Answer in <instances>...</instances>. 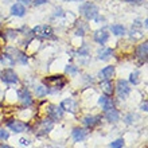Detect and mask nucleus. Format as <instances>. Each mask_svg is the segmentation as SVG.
Here are the masks:
<instances>
[{"mask_svg": "<svg viewBox=\"0 0 148 148\" xmlns=\"http://www.w3.org/2000/svg\"><path fill=\"white\" fill-rule=\"evenodd\" d=\"M61 108H62V110H66V112H70V113H75L78 109L77 102L74 101V100H71V98L63 100V101L61 102Z\"/></svg>", "mask_w": 148, "mask_h": 148, "instance_id": "423d86ee", "label": "nucleus"}, {"mask_svg": "<svg viewBox=\"0 0 148 148\" xmlns=\"http://www.w3.org/2000/svg\"><path fill=\"white\" fill-rule=\"evenodd\" d=\"M42 128H43V132H45V133L49 132V131L53 128V121H51V120H45V121H42Z\"/></svg>", "mask_w": 148, "mask_h": 148, "instance_id": "4be33fe9", "label": "nucleus"}, {"mask_svg": "<svg viewBox=\"0 0 148 148\" xmlns=\"http://www.w3.org/2000/svg\"><path fill=\"white\" fill-rule=\"evenodd\" d=\"M69 1H82V0H69Z\"/></svg>", "mask_w": 148, "mask_h": 148, "instance_id": "72a5a7b5", "label": "nucleus"}, {"mask_svg": "<svg viewBox=\"0 0 148 148\" xmlns=\"http://www.w3.org/2000/svg\"><path fill=\"white\" fill-rule=\"evenodd\" d=\"M127 1H129V3H133V1H137V0H127Z\"/></svg>", "mask_w": 148, "mask_h": 148, "instance_id": "473e14b6", "label": "nucleus"}, {"mask_svg": "<svg viewBox=\"0 0 148 148\" xmlns=\"http://www.w3.org/2000/svg\"><path fill=\"white\" fill-rule=\"evenodd\" d=\"M47 113H49V116L53 119V120H59V119H62L63 116V110L61 106H55V105H50L47 108Z\"/></svg>", "mask_w": 148, "mask_h": 148, "instance_id": "0eeeda50", "label": "nucleus"}, {"mask_svg": "<svg viewBox=\"0 0 148 148\" xmlns=\"http://www.w3.org/2000/svg\"><path fill=\"white\" fill-rule=\"evenodd\" d=\"M129 93H131L129 84L124 79H119L117 81V97L120 100H125L129 96Z\"/></svg>", "mask_w": 148, "mask_h": 148, "instance_id": "f03ea898", "label": "nucleus"}, {"mask_svg": "<svg viewBox=\"0 0 148 148\" xmlns=\"http://www.w3.org/2000/svg\"><path fill=\"white\" fill-rule=\"evenodd\" d=\"M82 121L88 128H93L94 125H97L100 123V116H86Z\"/></svg>", "mask_w": 148, "mask_h": 148, "instance_id": "2eb2a0df", "label": "nucleus"}, {"mask_svg": "<svg viewBox=\"0 0 148 148\" xmlns=\"http://www.w3.org/2000/svg\"><path fill=\"white\" fill-rule=\"evenodd\" d=\"M8 132L4 131V129H0V140H4V139H8Z\"/></svg>", "mask_w": 148, "mask_h": 148, "instance_id": "bb28decb", "label": "nucleus"}, {"mask_svg": "<svg viewBox=\"0 0 148 148\" xmlns=\"http://www.w3.org/2000/svg\"><path fill=\"white\" fill-rule=\"evenodd\" d=\"M147 54H148V43L144 42L143 45H140V46L137 47L136 55L141 62H145V61H147Z\"/></svg>", "mask_w": 148, "mask_h": 148, "instance_id": "6e6552de", "label": "nucleus"}, {"mask_svg": "<svg viewBox=\"0 0 148 148\" xmlns=\"http://www.w3.org/2000/svg\"><path fill=\"white\" fill-rule=\"evenodd\" d=\"M45 82L47 84V86L50 85L51 88H55V90L62 89L63 86L66 85V79H65L62 75H53V77H49L45 79Z\"/></svg>", "mask_w": 148, "mask_h": 148, "instance_id": "7ed1b4c3", "label": "nucleus"}, {"mask_svg": "<svg viewBox=\"0 0 148 148\" xmlns=\"http://www.w3.org/2000/svg\"><path fill=\"white\" fill-rule=\"evenodd\" d=\"M5 38H8V39L16 38V31H14V30H7V35H5Z\"/></svg>", "mask_w": 148, "mask_h": 148, "instance_id": "a878e982", "label": "nucleus"}, {"mask_svg": "<svg viewBox=\"0 0 148 148\" xmlns=\"http://www.w3.org/2000/svg\"><path fill=\"white\" fill-rule=\"evenodd\" d=\"M147 106H148V105H147V102H143V104H141V110L147 112V110H148V109H147Z\"/></svg>", "mask_w": 148, "mask_h": 148, "instance_id": "c756f323", "label": "nucleus"}, {"mask_svg": "<svg viewBox=\"0 0 148 148\" xmlns=\"http://www.w3.org/2000/svg\"><path fill=\"white\" fill-rule=\"evenodd\" d=\"M11 14L15 16H23L24 14H26V8H24L20 3H16L11 7Z\"/></svg>", "mask_w": 148, "mask_h": 148, "instance_id": "f3484780", "label": "nucleus"}, {"mask_svg": "<svg viewBox=\"0 0 148 148\" xmlns=\"http://www.w3.org/2000/svg\"><path fill=\"white\" fill-rule=\"evenodd\" d=\"M0 148H12V147H10V145H5V144H3V145H1V147H0Z\"/></svg>", "mask_w": 148, "mask_h": 148, "instance_id": "2f4dec72", "label": "nucleus"}, {"mask_svg": "<svg viewBox=\"0 0 148 148\" xmlns=\"http://www.w3.org/2000/svg\"><path fill=\"white\" fill-rule=\"evenodd\" d=\"M35 93H36V96H39V97H43V96H46L49 92H47L46 86L40 85V86H36V88H35Z\"/></svg>", "mask_w": 148, "mask_h": 148, "instance_id": "412c9836", "label": "nucleus"}, {"mask_svg": "<svg viewBox=\"0 0 148 148\" xmlns=\"http://www.w3.org/2000/svg\"><path fill=\"white\" fill-rule=\"evenodd\" d=\"M28 143H30V141H28L27 139H22V140H20V144L22 145H28Z\"/></svg>", "mask_w": 148, "mask_h": 148, "instance_id": "c85d7f7f", "label": "nucleus"}, {"mask_svg": "<svg viewBox=\"0 0 148 148\" xmlns=\"http://www.w3.org/2000/svg\"><path fill=\"white\" fill-rule=\"evenodd\" d=\"M139 75H140V73H139V71H133V73L131 74V77H129V81L132 82L133 85H137V84H139V81H140V79H139Z\"/></svg>", "mask_w": 148, "mask_h": 148, "instance_id": "5701e85b", "label": "nucleus"}, {"mask_svg": "<svg viewBox=\"0 0 148 148\" xmlns=\"http://www.w3.org/2000/svg\"><path fill=\"white\" fill-rule=\"evenodd\" d=\"M66 73H70V74H73V75H75V74L78 73V67L73 66V65H69V66L66 67Z\"/></svg>", "mask_w": 148, "mask_h": 148, "instance_id": "393cba45", "label": "nucleus"}, {"mask_svg": "<svg viewBox=\"0 0 148 148\" xmlns=\"http://www.w3.org/2000/svg\"><path fill=\"white\" fill-rule=\"evenodd\" d=\"M79 12H81L88 20H93V19H96L98 15V8H97V5L93 3H85L79 7Z\"/></svg>", "mask_w": 148, "mask_h": 148, "instance_id": "f257e3e1", "label": "nucleus"}, {"mask_svg": "<svg viewBox=\"0 0 148 148\" xmlns=\"http://www.w3.org/2000/svg\"><path fill=\"white\" fill-rule=\"evenodd\" d=\"M114 75V66H106L100 71V78L102 79H110Z\"/></svg>", "mask_w": 148, "mask_h": 148, "instance_id": "4468645a", "label": "nucleus"}, {"mask_svg": "<svg viewBox=\"0 0 148 148\" xmlns=\"http://www.w3.org/2000/svg\"><path fill=\"white\" fill-rule=\"evenodd\" d=\"M101 89L102 92L106 94V96H112L113 94V85H112V82L109 81V79H104V81L101 82Z\"/></svg>", "mask_w": 148, "mask_h": 148, "instance_id": "dca6fc26", "label": "nucleus"}, {"mask_svg": "<svg viewBox=\"0 0 148 148\" xmlns=\"http://www.w3.org/2000/svg\"><path fill=\"white\" fill-rule=\"evenodd\" d=\"M88 135H89V132L82 128H75L73 131V139L75 141H84L88 137Z\"/></svg>", "mask_w": 148, "mask_h": 148, "instance_id": "9d476101", "label": "nucleus"}, {"mask_svg": "<svg viewBox=\"0 0 148 148\" xmlns=\"http://www.w3.org/2000/svg\"><path fill=\"white\" fill-rule=\"evenodd\" d=\"M47 0H34V4L35 5H40V4H45Z\"/></svg>", "mask_w": 148, "mask_h": 148, "instance_id": "cd10ccee", "label": "nucleus"}, {"mask_svg": "<svg viewBox=\"0 0 148 148\" xmlns=\"http://www.w3.org/2000/svg\"><path fill=\"white\" fill-rule=\"evenodd\" d=\"M98 104L102 106V109L105 110H109V109H113V101L112 98L106 97V96H101V97L98 98Z\"/></svg>", "mask_w": 148, "mask_h": 148, "instance_id": "f8f14e48", "label": "nucleus"}, {"mask_svg": "<svg viewBox=\"0 0 148 148\" xmlns=\"http://www.w3.org/2000/svg\"><path fill=\"white\" fill-rule=\"evenodd\" d=\"M109 147L110 148H123L124 147V140H123V139H117V140H114V141L110 143Z\"/></svg>", "mask_w": 148, "mask_h": 148, "instance_id": "b1692460", "label": "nucleus"}, {"mask_svg": "<svg viewBox=\"0 0 148 148\" xmlns=\"http://www.w3.org/2000/svg\"><path fill=\"white\" fill-rule=\"evenodd\" d=\"M19 98H20V101L23 102V105H26V106L31 105L32 98H31V94H30V92H28L27 89L20 90L19 92Z\"/></svg>", "mask_w": 148, "mask_h": 148, "instance_id": "ddd939ff", "label": "nucleus"}, {"mask_svg": "<svg viewBox=\"0 0 148 148\" xmlns=\"http://www.w3.org/2000/svg\"><path fill=\"white\" fill-rule=\"evenodd\" d=\"M108 39H109V34L105 30H98V31L94 32V40L100 45H104Z\"/></svg>", "mask_w": 148, "mask_h": 148, "instance_id": "9b49d317", "label": "nucleus"}, {"mask_svg": "<svg viewBox=\"0 0 148 148\" xmlns=\"http://www.w3.org/2000/svg\"><path fill=\"white\" fill-rule=\"evenodd\" d=\"M106 119L109 121H117L120 119V113L117 112L116 109H109L106 110Z\"/></svg>", "mask_w": 148, "mask_h": 148, "instance_id": "a211bd4d", "label": "nucleus"}, {"mask_svg": "<svg viewBox=\"0 0 148 148\" xmlns=\"http://www.w3.org/2000/svg\"><path fill=\"white\" fill-rule=\"evenodd\" d=\"M1 81L7 82V84H16L19 81V78L16 75V73L12 69H5L1 73Z\"/></svg>", "mask_w": 148, "mask_h": 148, "instance_id": "39448f33", "label": "nucleus"}, {"mask_svg": "<svg viewBox=\"0 0 148 148\" xmlns=\"http://www.w3.org/2000/svg\"><path fill=\"white\" fill-rule=\"evenodd\" d=\"M18 1H20V3H23V4H28L31 0H18Z\"/></svg>", "mask_w": 148, "mask_h": 148, "instance_id": "7c9ffc66", "label": "nucleus"}, {"mask_svg": "<svg viewBox=\"0 0 148 148\" xmlns=\"http://www.w3.org/2000/svg\"><path fill=\"white\" fill-rule=\"evenodd\" d=\"M8 128L11 129V131H14L15 133H20V132H24V129L27 128L26 127V124L24 123H22V121H11V123H8Z\"/></svg>", "mask_w": 148, "mask_h": 148, "instance_id": "1a4fd4ad", "label": "nucleus"}, {"mask_svg": "<svg viewBox=\"0 0 148 148\" xmlns=\"http://www.w3.org/2000/svg\"><path fill=\"white\" fill-rule=\"evenodd\" d=\"M32 34L40 38H51L53 36V28L47 24H42V26H36L32 30Z\"/></svg>", "mask_w": 148, "mask_h": 148, "instance_id": "20e7f679", "label": "nucleus"}, {"mask_svg": "<svg viewBox=\"0 0 148 148\" xmlns=\"http://www.w3.org/2000/svg\"><path fill=\"white\" fill-rule=\"evenodd\" d=\"M112 32L114 34V35L120 36V35H124L125 34V28L121 26V24H114V26H112Z\"/></svg>", "mask_w": 148, "mask_h": 148, "instance_id": "aec40b11", "label": "nucleus"}, {"mask_svg": "<svg viewBox=\"0 0 148 148\" xmlns=\"http://www.w3.org/2000/svg\"><path fill=\"white\" fill-rule=\"evenodd\" d=\"M113 50L112 49H101V50H98V58L100 59H108L112 55Z\"/></svg>", "mask_w": 148, "mask_h": 148, "instance_id": "6ab92c4d", "label": "nucleus"}]
</instances>
